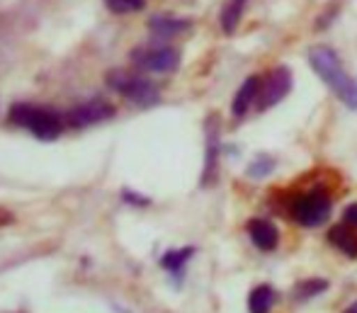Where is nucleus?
<instances>
[{
    "instance_id": "obj_13",
    "label": "nucleus",
    "mask_w": 357,
    "mask_h": 313,
    "mask_svg": "<svg viewBox=\"0 0 357 313\" xmlns=\"http://www.w3.org/2000/svg\"><path fill=\"white\" fill-rule=\"evenodd\" d=\"M275 304V289L270 284H258L248 296V311L250 313H270Z\"/></svg>"
},
{
    "instance_id": "obj_16",
    "label": "nucleus",
    "mask_w": 357,
    "mask_h": 313,
    "mask_svg": "<svg viewBox=\"0 0 357 313\" xmlns=\"http://www.w3.org/2000/svg\"><path fill=\"white\" fill-rule=\"evenodd\" d=\"M326 289H328V282H326V280H304V282H299V284H296L294 299L296 301H306V299H311V296L321 294V291H326Z\"/></svg>"
},
{
    "instance_id": "obj_10",
    "label": "nucleus",
    "mask_w": 357,
    "mask_h": 313,
    "mask_svg": "<svg viewBox=\"0 0 357 313\" xmlns=\"http://www.w3.org/2000/svg\"><path fill=\"white\" fill-rule=\"evenodd\" d=\"M260 80H263V78H258V75H250V78L238 88V93L234 95V102H231V114H234L236 119H241L250 109V105H255V100H258V90H260Z\"/></svg>"
},
{
    "instance_id": "obj_8",
    "label": "nucleus",
    "mask_w": 357,
    "mask_h": 313,
    "mask_svg": "<svg viewBox=\"0 0 357 313\" xmlns=\"http://www.w3.org/2000/svg\"><path fill=\"white\" fill-rule=\"evenodd\" d=\"M204 129H207V158H204L202 170V188H209L219 175V119L216 114H209Z\"/></svg>"
},
{
    "instance_id": "obj_14",
    "label": "nucleus",
    "mask_w": 357,
    "mask_h": 313,
    "mask_svg": "<svg viewBox=\"0 0 357 313\" xmlns=\"http://www.w3.org/2000/svg\"><path fill=\"white\" fill-rule=\"evenodd\" d=\"M245 3H248V0H229V3L224 5V13H221V27H224L226 34L236 32L241 17H243Z\"/></svg>"
},
{
    "instance_id": "obj_9",
    "label": "nucleus",
    "mask_w": 357,
    "mask_h": 313,
    "mask_svg": "<svg viewBox=\"0 0 357 313\" xmlns=\"http://www.w3.org/2000/svg\"><path fill=\"white\" fill-rule=\"evenodd\" d=\"M248 236H250V241H253V245L258 250L270 252V250L278 248L280 234L268 219H253V221H250V224H248Z\"/></svg>"
},
{
    "instance_id": "obj_18",
    "label": "nucleus",
    "mask_w": 357,
    "mask_h": 313,
    "mask_svg": "<svg viewBox=\"0 0 357 313\" xmlns=\"http://www.w3.org/2000/svg\"><path fill=\"white\" fill-rule=\"evenodd\" d=\"M273 170H275V160L270 158V155H258V158L248 165V178H253V180L268 178Z\"/></svg>"
},
{
    "instance_id": "obj_19",
    "label": "nucleus",
    "mask_w": 357,
    "mask_h": 313,
    "mask_svg": "<svg viewBox=\"0 0 357 313\" xmlns=\"http://www.w3.org/2000/svg\"><path fill=\"white\" fill-rule=\"evenodd\" d=\"M122 197H124V201H129V204H139V206L149 204V199H146V197H139L137 192H129V190H124V192H122Z\"/></svg>"
},
{
    "instance_id": "obj_20",
    "label": "nucleus",
    "mask_w": 357,
    "mask_h": 313,
    "mask_svg": "<svg viewBox=\"0 0 357 313\" xmlns=\"http://www.w3.org/2000/svg\"><path fill=\"white\" fill-rule=\"evenodd\" d=\"M345 221H348V224H355L357 226V201H355V204H350L348 209H345Z\"/></svg>"
},
{
    "instance_id": "obj_2",
    "label": "nucleus",
    "mask_w": 357,
    "mask_h": 313,
    "mask_svg": "<svg viewBox=\"0 0 357 313\" xmlns=\"http://www.w3.org/2000/svg\"><path fill=\"white\" fill-rule=\"evenodd\" d=\"M10 122L27 129L39 141H54L63 134L66 126V117L49 107H39V105L20 102L10 107Z\"/></svg>"
},
{
    "instance_id": "obj_4",
    "label": "nucleus",
    "mask_w": 357,
    "mask_h": 313,
    "mask_svg": "<svg viewBox=\"0 0 357 313\" xmlns=\"http://www.w3.org/2000/svg\"><path fill=\"white\" fill-rule=\"evenodd\" d=\"M132 63L149 73H170L180 66V52L168 44H153V47H139L129 54Z\"/></svg>"
},
{
    "instance_id": "obj_12",
    "label": "nucleus",
    "mask_w": 357,
    "mask_h": 313,
    "mask_svg": "<svg viewBox=\"0 0 357 313\" xmlns=\"http://www.w3.org/2000/svg\"><path fill=\"white\" fill-rule=\"evenodd\" d=\"M328 241L338 250H343L348 257H357V231L355 224H340L333 226L328 234Z\"/></svg>"
},
{
    "instance_id": "obj_21",
    "label": "nucleus",
    "mask_w": 357,
    "mask_h": 313,
    "mask_svg": "<svg viewBox=\"0 0 357 313\" xmlns=\"http://www.w3.org/2000/svg\"><path fill=\"white\" fill-rule=\"evenodd\" d=\"M345 313H357V301H355V304H350V306H348V311H345Z\"/></svg>"
},
{
    "instance_id": "obj_7",
    "label": "nucleus",
    "mask_w": 357,
    "mask_h": 313,
    "mask_svg": "<svg viewBox=\"0 0 357 313\" xmlns=\"http://www.w3.org/2000/svg\"><path fill=\"white\" fill-rule=\"evenodd\" d=\"M117 114L112 102L102 98L88 100V102H80L78 107H73L71 112L66 114V124L73 126V129H85V126H93L100 122H107Z\"/></svg>"
},
{
    "instance_id": "obj_1",
    "label": "nucleus",
    "mask_w": 357,
    "mask_h": 313,
    "mask_svg": "<svg viewBox=\"0 0 357 313\" xmlns=\"http://www.w3.org/2000/svg\"><path fill=\"white\" fill-rule=\"evenodd\" d=\"M309 63H311V68L316 70V75L333 90L335 98H338L345 107L357 109V83H355V78L348 75V70L343 68L340 56L333 49L324 47V44L314 47L309 52Z\"/></svg>"
},
{
    "instance_id": "obj_11",
    "label": "nucleus",
    "mask_w": 357,
    "mask_h": 313,
    "mask_svg": "<svg viewBox=\"0 0 357 313\" xmlns=\"http://www.w3.org/2000/svg\"><path fill=\"white\" fill-rule=\"evenodd\" d=\"M190 20L183 17H170V15H153L149 20V29L160 39H170V37H178V34L188 32L190 29Z\"/></svg>"
},
{
    "instance_id": "obj_5",
    "label": "nucleus",
    "mask_w": 357,
    "mask_h": 313,
    "mask_svg": "<svg viewBox=\"0 0 357 313\" xmlns=\"http://www.w3.org/2000/svg\"><path fill=\"white\" fill-rule=\"evenodd\" d=\"M291 214L301 226H321L331 216V197L326 190H311L301 194L291 206Z\"/></svg>"
},
{
    "instance_id": "obj_15",
    "label": "nucleus",
    "mask_w": 357,
    "mask_h": 313,
    "mask_svg": "<svg viewBox=\"0 0 357 313\" xmlns=\"http://www.w3.org/2000/svg\"><path fill=\"white\" fill-rule=\"evenodd\" d=\"M192 248H183V250H168L163 257H160V267L168 272H173V275H180L185 267V262L192 257Z\"/></svg>"
},
{
    "instance_id": "obj_17",
    "label": "nucleus",
    "mask_w": 357,
    "mask_h": 313,
    "mask_svg": "<svg viewBox=\"0 0 357 313\" xmlns=\"http://www.w3.org/2000/svg\"><path fill=\"white\" fill-rule=\"evenodd\" d=\"M109 13L114 15H129V13H139L146 8V0H105Z\"/></svg>"
},
{
    "instance_id": "obj_6",
    "label": "nucleus",
    "mask_w": 357,
    "mask_h": 313,
    "mask_svg": "<svg viewBox=\"0 0 357 313\" xmlns=\"http://www.w3.org/2000/svg\"><path fill=\"white\" fill-rule=\"evenodd\" d=\"M291 90V73L287 66H278L275 70H270L268 78L260 80V90H258V109H270L273 105L282 102L287 98V93Z\"/></svg>"
},
{
    "instance_id": "obj_3",
    "label": "nucleus",
    "mask_w": 357,
    "mask_h": 313,
    "mask_svg": "<svg viewBox=\"0 0 357 313\" xmlns=\"http://www.w3.org/2000/svg\"><path fill=\"white\" fill-rule=\"evenodd\" d=\"M105 80H107V85L114 90V93L122 95V98L129 100V102L139 105V107H153V105H158V100H160L158 85L151 83L149 78H142V75L132 73V70L112 68V70H107Z\"/></svg>"
}]
</instances>
